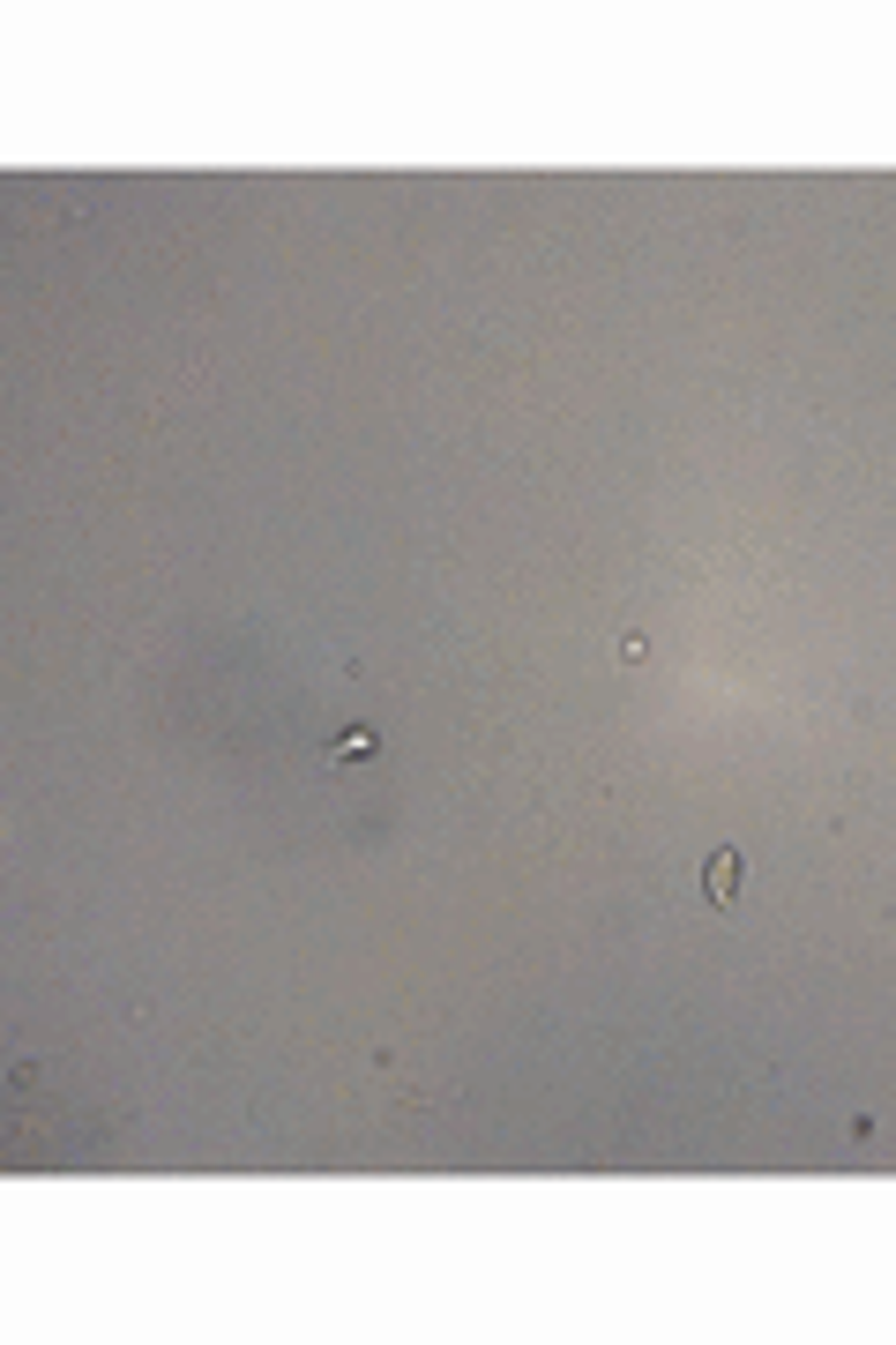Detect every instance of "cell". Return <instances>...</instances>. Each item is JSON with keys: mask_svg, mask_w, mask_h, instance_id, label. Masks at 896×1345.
I'll list each match as a JSON object with an SVG mask.
<instances>
[{"mask_svg": "<svg viewBox=\"0 0 896 1345\" xmlns=\"http://www.w3.org/2000/svg\"><path fill=\"white\" fill-rule=\"evenodd\" d=\"M703 890L718 897V904H725V897L740 890V853H718V860H710V868H703Z\"/></svg>", "mask_w": 896, "mask_h": 1345, "instance_id": "obj_1", "label": "cell"}]
</instances>
